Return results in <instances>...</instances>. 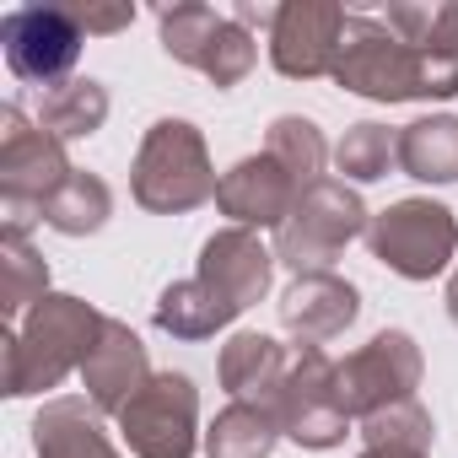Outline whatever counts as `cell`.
<instances>
[{"label":"cell","mask_w":458,"mask_h":458,"mask_svg":"<svg viewBox=\"0 0 458 458\" xmlns=\"http://www.w3.org/2000/svg\"><path fill=\"white\" fill-rule=\"evenodd\" d=\"M335 81L372 103H447L458 98V49H415L383 17H345Z\"/></svg>","instance_id":"1"},{"label":"cell","mask_w":458,"mask_h":458,"mask_svg":"<svg viewBox=\"0 0 458 458\" xmlns=\"http://www.w3.org/2000/svg\"><path fill=\"white\" fill-rule=\"evenodd\" d=\"M103 324L108 318L92 302L49 292L22 324L6 329V399L60 388L76 367H87V356L98 351Z\"/></svg>","instance_id":"2"},{"label":"cell","mask_w":458,"mask_h":458,"mask_svg":"<svg viewBox=\"0 0 458 458\" xmlns=\"http://www.w3.org/2000/svg\"><path fill=\"white\" fill-rule=\"evenodd\" d=\"M216 189H221V178L210 167L205 135L189 119H157L135 151V167H130L135 205L151 216H183V210L216 199Z\"/></svg>","instance_id":"3"},{"label":"cell","mask_w":458,"mask_h":458,"mask_svg":"<svg viewBox=\"0 0 458 458\" xmlns=\"http://www.w3.org/2000/svg\"><path fill=\"white\" fill-rule=\"evenodd\" d=\"M71 157L65 140H55L49 130H33L22 119L17 103L0 108V205H6V226L0 233H22L44 221V199L71 178Z\"/></svg>","instance_id":"4"},{"label":"cell","mask_w":458,"mask_h":458,"mask_svg":"<svg viewBox=\"0 0 458 458\" xmlns=\"http://www.w3.org/2000/svg\"><path fill=\"white\" fill-rule=\"evenodd\" d=\"M367 226H372V216H367L361 194L345 178H324L297 199V210L276 233V265H286L297 276L329 270V259H340L345 243L367 238Z\"/></svg>","instance_id":"5"},{"label":"cell","mask_w":458,"mask_h":458,"mask_svg":"<svg viewBox=\"0 0 458 458\" xmlns=\"http://www.w3.org/2000/svg\"><path fill=\"white\" fill-rule=\"evenodd\" d=\"M367 249L377 265H388L404 281H431L453 265L458 254V216L442 199H394L388 210L372 216Z\"/></svg>","instance_id":"6"},{"label":"cell","mask_w":458,"mask_h":458,"mask_svg":"<svg viewBox=\"0 0 458 458\" xmlns=\"http://www.w3.org/2000/svg\"><path fill=\"white\" fill-rule=\"evenodd\" d=\"M135 458H194L199 447V388L183 372H151V383L114 415Z\"/></svg>","instance_id":"7"},{"label":"cell","mask_w":458,"mask_h":458,"mask_svg":"<svg viewBox=\"0 0 458 458\" xmlns=\"http://www.w3.org/2000/svg\"><path fill=\"white\" fill-rule=\"evenodd\" d=\"M420 372H426L420 345H415L404 329H383V335H372L356 356H345V361L335 367V388H340L345 415H351V420H367V415H377V410H388V404L415 399Z\"/></svg>","instance_id":"8"},{"label":"cell","mask_w":458,"mask_h":458,"mask_svg":"<svg viewBox=\"0 0 458 458\" xmlns=\"http://www.w3.org/2000/svg\"><path fill=\"white\" fill-rule=\"evenodd\" d=\"M335 367L324 356V345H302L292 356V372L276 394V415H281V431L297 442V447H313V453H329L351 437V415L340 404V388H335Z\"/></svg>","instance_id":"9"},{"label":"cell","mask_w":458,"mask_h":458,"mask_svg":"<svg viewBox=\"0 0 458 458\" xmlns=\"http://www.w3.org/2000/svg\"><path fill=\"white\" fill-rule=\"evenodd\" d=\"M81 44L87 33L71 17V6H22V12H6V22H0V49H6L12 76L33 87L71 81Z\"/></svg>","instance_id":"10"},{"label":"cell","mask_w":458,"mask_h":458,"mask_svg":"<svg viewBox=\"0 0 458 458\" xmlns=\"http://www.w3.org/2000/svg\"><path fill=\"white\" fill-rule=\"evenodd\" d=\"M345 17H351L345 6H324V0H292V6H281L276 33H270V60H276V71L292 76V81L335 76Z\"/></svg>","instance_id":"11"},{"label":"cell","mask_w":458,"mask_h":458,"mask_svg":"<svg viewBox=\"0 0 458 458\" xmlns=\"http://www.w3.org/2000/svg\"><path fill=\"white\" fill-rule=\"evenodd\" d=\"M194 281H205L243 318L276 281V249H265L259 233H249V226H221V233L205 238V249H199V276Z\"/></svg>","instance_id":"12"},{"label":"cell","mask_w":458,"mask_h":458,"mask_svg":"<svg viewBox=\"0 0 458 458\" xmlns=\"http://www.w3.org/2000/svg\"><path fill=\"white\" fill-rule=\"evenodd\" d=\"M302 194H308V189H302L270 151H259V157H243L233 173H221L216 205H221V216H233V226H249V233L270 226V233H281Z\"/></svg>","instance_id":"13"},{"label":"cell","mask_w":458,"mask_h":458,"mask_svg":"<svg viewBox=\"0 0 458 458\" xmlns=\"http://www.w3.org/2000/svg\"><path fill=\"white\" fill-rule=\"evenodd\" d=\"M356 318H361V292L351 281H340L335 270L297 276L281 297V324L297 335V345H324V340L345 335Z\"/></svg>","instance_id":"14"},{"label":"cell","mask_w":458,"mask_h":458,"mask_svg":"<svg viewBox=\"0 0 458 458\" xmlns=\"http://www.w3.org/2000/svg\"><path fill=\"white\" fill-rule=\"evenodd\" d=\"M81 383H87V399L98 415H119L146 383H151V361H146V345L130 324L108 318L103 335H98V351L87 356L81 367Z\"/></svg>","instance_id":"15"},{"label":"cell","mask_w":458,"mask_h":458,"mask_svg":"<svg viewBox=\"0 0 458 458\" xmlns=\"http://www.w3.org/2000/svg\"><path fill=\"white\" fill-rule=\"evenodd\" d=\"M216 372H221V388L233 394V399L276 404V394H281V383H286V372H292V351H286L281 340H270V335L243 329V335H233V340L221 345Z\"/></svg>","instance_id":"16"},{"label":"cell","mask_w":458,"mask_h":458,"mask_svg":"<svg viewBox=\"0 0 458 458\" xmlns=\"http://www.w3.org/2000/svg\"><path fill=\"white\" fill-rule=\"evenodd\" d=\"M33 453L38 458H124L108 431H103V415L92 410V399H49L33 420Z\"/></svg>","instance_id":"17"},{"label":"cell","mask_w":458,"mask_h":458,"mask_svg":"<svg viewBox=\"0 0 458 458\" xmlns=\"http://www.w3.org/2000/svg\"><path fill=\"white\" fill-rule=\"evenodd\" d=\"M399 173L415 183H458V119L426 114L399 130Z\"/></svg>","instance_id":"18"},{"label":"cell","mask_w":458,"mask_h":458,"mask_svg":"<svg viewBox=\"0 0 458 458\" xmlns=\"http://www.w3.org/2000/svg\"><path fill=\"white\" fill-rule=\"evenodd\" d=\"M281 415L276 404H249V399H233L205 431V453L210 458H270L276 442H281Z\"/></svg>","instance_id":"19"},{"label":"cell","mask_w":458,"mask_h":458,"mask_svg":"<svg viewBox=\"0 0 458 458\" xmlns=\"http://www.w3.org/2000/svg\"><path fill=\"white\" fill-rule=\"evenodd\" d=\"M103 119H108V87L92 76H71L49 87L38 108V130H49L55 140H87L103 130Z\"/></svg>","instance_id":"20"},{"label":"cell","mask_w":458,"mask_h":458,"mask_svg":"<svg viewBox=\"0 0 458 458\" xmlns=\"http://www.w3.org/2000/svg\"><path fill=\"white\" fill-rule=\"evenodd\" d=\"M157 329L173 335V340H210L216 329H226L238 313L226 308L205 281H173L162 297H157Z\"/></svg>","instance_id":"21"},{"label":"cell","mask_w":458,"mask_h":458,"mask_svg":"<svg viewBox=\"0 0 458 458\" xmlns=\"http://www.w3.org/2000/svg\"><path fill=\"white\" fill-rule=\"evenodd\" d=\"M49 297V265L22 233H0V313L22 324Z\"/></svg>","instance_id":"22"},{"label":"cell","mask_w":458,"mask_h":458,"mask_svg":"<svg viewBox=\"0 0 458 458\" xmlns=\"http://www.w3.org/2000/svg\"><path fill=\"white\" fill-rule=\"evenodd\" d=\"M114 216V189L98 178V173H71L49 199H44V226L65 238H87V233H103Z\"/></svg>","instance_id":"23"},{"label":"cell","mask_w":458,"mask_h":458,"mask_svg":"<svg viewBox=\"0 0 458 458\" xmlns=\"http://www.w3.org/2000/svg\"><path fill=\"white\" fill-rule=\"evenodd\" d=\"M265 151H270V157L302 183V189L324 183L329 146H324V130H318L313 119H302V114H281V119L270 124V135H265Z\"/></svg>","instance_id":"24"},{"label":"cell","mask_w":458,"mask_h":458,"mask_svg":"<svg viewBox=\"0 0 458 458\" xmlns=\"http://www.w3.org/2000/svg\"><path fill=\"white\" fill-rule=\"evenodd\" d=\"M335 167L351 178V183H377L388 178V167H399V130L377 124V119H361L345 130V140L335 146Z\"/></svg>","instance_id":"25"},{"label":"cell","mask_w":458,"mask_h":458,"mask_svg":"<svg viewBox=\"0 0 458 458\" xmlns=\"http://www.w3.org/2000/svg\"><path fill=\"white\" fill-rule=\"evenodd\" d=\"M221 22H226V17H221L216 6H199V0H189V6H167V12L157 17L167 60L199 71L205 55H210V44H216V33H221Z\"/></svg>","instance_id":"26"},{"label":"cell","mask_w":458,"mask_h":458,"mask_svg":"<svg viewBox=\"0 0 458 458\" xmlns=\"http://www.w3.org/2000/svg\"><path fill=\"white\" fill-rule=\"evenodd\" d=\"M356 437H361L367 447H399V453H426V458H431L437 426H431V410H426L420 399H404V404H388V410L367 415Z\"/></svg>","instance_id":"27"},{"label":"cell","mask_w":458,"mask_h":458,"mask_svg":"<svg viewBox=\"0 0 458 458\" xmlns=\"http://www.w3.org/2000/svg\"><path fill=\"white\" fill-rule=\"evenodd\" d=\"M254 60H259L254 33H249L243 22L226 17V22H221V33H216V44H210V55H205V65H199V76H205V81H216V87H238V81L254 71Z\"/></svg>","instance_id":"28"},{"label":"cell","mask_w":458,"mask_h":458,"mask_svg":"<svg viewBox=\"0 0 458 458\" xmlns=\"http://www.w3.org/2000/svg\"><path fill=\"white\" fill-rule=\"evenodd\" d=\"M71 17L81 22V33L92 38V33H124L130 22H135V6L124 0V6H71Z\"/></svg>","instance_id":"29"},{"label":"cell","mask_w":458,"mask_h":458,"mask_svg":"<svg viewBox=\"0 0 458 458\" xmlns=\"http://www.w3.org/2000/svg\"><path fill=\"white\" fill-rule=\"evenodd\" d=\"M276 17H281V6H254V0H243V6H233V22H243L249 33H254V28L276 33Z\"/></svg>","instance_id":"30"},{"label":"cell","mask_w":458,"mask_h":458,"mask_svg":"<svg viewBox=\"0 0 458 458\" xmlns=\"http://www.w3.org/2000/svg\"><path fill=\"white\" fill-rule=\"evenodd\" d=\"M361 458H426V453H399V447H361Z\"/></svg>","instance_id":"31"},{"label":"cell","mask_w":458,"mask_h":458,"mask_svg":"<svg viewBox=\"0 0 458 458\" xmlns=\"http://www.w3.org/2000/svg\"><path fill=\"white\" fill-rule=\"evenodd\" d=\"M447 318L458 324V270H453V281H447Z\"/></svg>","instance_id":"32"}]
</instances>
